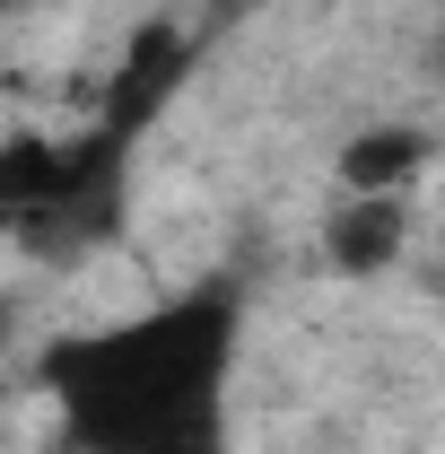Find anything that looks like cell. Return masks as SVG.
Here are the masks:
<instances>
[{"instance_id": "cell-2", "label": "cell", "mask_w": 445, "mask_h": 454, "mask_svg": "<svg viewBox=\"0 0 445 454\" xmlns=\"http://www.w3.org/2000/svg\"><path fill=\"white\" fill-rule=\"evenodd\" d=\"M428 131H358L340 149V192H410V175L428 167Z\"/></svg>"}, {"instance_id": "cell-1", "label": "cell", "mask_w": 445, "mask_h": 454, "mask_svg": "<svg viewBox=\"0 0 445 454\" xmlns=\"http://www.w3.org/2000/svg\"><path fill=\"white\" fill-rule=\"evenodd\" d=\"M324 245H332L340 271L367 280V271H385L393 254L410 245V201H402V192H349L332 210V227H324Z\"/></svg>"}]
</instances>
